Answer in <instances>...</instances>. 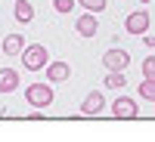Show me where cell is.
<instances>
[{
	"label": "cell",
	"instance_id": "obj_1",
	"mask_svg": "<svg viewBox=\"0 0 155 142\" xmlns=\"http://www.w3.org/2000/svg\"><path fill=\"white\" fill-rule=\"evenodd\" d=\"M22 65L25 71H44L50 65V49L41 43H31L28 49H22Z\"/></svg>",
	"mask_w": 155,
	"mask_h": 142
},
{
	"label": "cell",
	"instance_id": "obj_2",
	"mask_svg": "<svg viewBox=\"0 0 155 142\" xmlns=\"http://www.w3.org/2000/svg\"><path fill=\"white\" fill-rule=\"evenodd\" d=\"M25 99H28L31 108H47L53 105V87L50 84H28V90H25Z\"/></svg>",
	"mask_w": 155,
	"mask_h": 142
},
{
	"label": "cell",
	"instance_id": "obj_3",
	"mask_svg": "<svg viewBox=\"0 0 155 142\" xmlns=\"http://www.w3.org/2000/svg\"><path fill=\"white\" fill-rule=\"evenodd\" d=\"M127 65H130L127 49H106L102 53V68L106 71H127Z\"/></svg>",
	"mask_w": 155,
	"mask_h": 142
},
{
	"label": "cell",
	"instance_id": "obj_4",
	"mask_svg": "<svg viewBox=\"0 0 155 142\" xmlns=\"http://www.w3.org/2000/svg\"><path fill=\"white\" fill-rule=\"evenodd\" d=\"M112 114H115L118 121H134L137 114H140V105H137V99L121 96V99H115V102H112Z\"/></svg>",
	"mask_w": 155,
	"mask_h": 142
},
{
	"label": "cell",
	"instance_id": "obj_5",
	"mask_svg": "<svg viewBox=\"0 0 155 142\" xmlns=\"http://www.w3.org/2000/svg\"><path fill=\"white\" fill-rule=\"evenodd\" d=\"M149 25H152V19H149V12H146V9H137V12H130V16L124 19L127 34H146Z\"/></svg>",
	"mask_w": 155,
	"mask_h": 142
},
{
	"label": "cell",
	"instance_id": "obj_6",
	"mask_svg": "<svg viewBox=\"0 0 155 142\" xmlns=\"http://www.w3.org/2000/svg\"><path fill=\"white\" fill-rule=\"evenodd\" d=\"M102 105H106L102 93L99 90H90V93L84 96V102H81V114L84 118H96V114H102Z\"/></svg>",
	"mask_w": 155,
	"mask_h": 142
},
{
	"label": "cell",
	"instance_id": "obj_7",
	"mask_svg": "<svg viewBox=\"0 0 155 142\" xmlns=\"http://www.w3.org/2000/svg\"><path fill=\"white\" fill-rule=\"evenodd\" d=\"M44 74H47L50 84H62V80H68L71 68H68V62H50V65L44 68Z\"/></svg>",
	"mask_w": 155,
	"mask_h": 142
},
{
	"label": "cell",
	"instance_id": "obj_8",
	"mask_svg": "<svg viewBox=\"0 0 155 142\" xmlns=\"http://www.w3.org/2000/svg\"><path fill=\"white\" fill-rule=\"evenodd\" d=\"M12 16H16L19 25H28L34 19V6H31V0H16V6H12Z\"/></svg>",
	"mask_w": 155,
	"mask_h": 142
},
{
	"label": "cell",
	"instance_id": "obj_9",
	"mask_svg": "<svg viewBox=\"0 0 155 142\" xmlns=\"http://www.w3.org/2000/svg\"><path fill=\"white\" fill-rule=\"evenodd\" d=\"M12 90H19V71L0 68V93H12Z\"/></svg>",
	"mask_w": 155,
	"mask_h": 142
},
{
	"label": "cell",
	"instance_id": "obj_10",
	"mask_svg": "<svg viewBox=\"0 0 155 142\" xmlns=\"http://www.w3.org/2000/svg\"><path fill=\"white\" fill-rule=\"evenodd\" d=\"M74 28H78V34H81V37H93V34H96V19H93V12L87 9V16H78Z\"/></svg>",
	"mask_w": 155,
	"mask_h": 142
},
{
	"label": "cell",
	"instance_id": "obj_11",
	"mask_svg": "<svg viewBox=\"0 0 155 142\" xmlns=\"http://www.w3.org/2000/svg\"><path fill=\"white\" fill-rule=\"evenodd\" d=\"M22 49H25V37H22V34L3 37V53H6V56H22Z\"/></svg>",
	"mask_w": 155,
	"mask_h": 142
},
{
	"label": "cell",
	"instance_id": "obj_12",
	"mask_svg": "<svg viewBox=\"0 0 155 142\" xmlns=\"http://www.w3.org/2000/svg\"><path fill=\"white\" fill-rule=\"evenodd\" d=\"M102 84H106L109 90H121V87L127 84V74H124V71H109L106 77H102Z\"/></svg>",
	"mask_w": 155,
	"mask_h": 142
},
{
	"label": "cell",
	"instance_id": "obj_13",
	"mask_svg": "<svg viewBox=\"0 0 155 142\" xmlns=\"http://www.w3.org/2000/svg\"><path fill=\"white\" fill-rule=\"evenodd\" d=\"M137 93H140V99L155 102V77H143V84L137 87Z\"/></svg>",
	"mask_w": 155,
	"mask_h": 142
},
{
	"label": "cell",
	"instance_id": "obj_14",
	"mask_svg": "<svg viewBox=\"0 0 155 142\" xmlns=\"http://www.w3.org/2000/svg\"><path fill=\"white\" fill-rule=\"evenodd\" d=\"M78 3H81L84 9H90V12H102V9H106V3H109V0H78Z\"/></svg>",
	"mask_w": 155,
	"mask_h": 142
},
{
	"label": "cell",
	"instance_id": "obj_15",
	"mask_svg": "<svg viewBox=\"0 0 155 142\" xmlns=\"http://www.w3.org/2000/svg\"><path fill=\"white\" fill-rule=\"evenodd\" d=\"M53 9L65 16V12H71V9H74V0H53Z\"/></svg>",
	"mask_w": 155,
	"mask_h": 142
},
{
	"label": "cell",
	"instance_id": "obj_16",
	"mask_svg": "<svg viewBox=\"0 0 155 142\" xmlns=\"http://www.w3.org/2000/svg\"><path fill=\"white\" fill-rule=\"evenodd\" d=\"M143 77H155V56L143 59Z\"/></svg>",
	"mask_w": 155,
	"mask_h": 142
},
{
	"label": "cell",
	"instance_id": "obj_17",
	"mask_svg": "<svg viewBox=\"0 0 155 142\" xmlns=\"http://www.w3.org/2000/svg\"><path fill=\"white\" fill-rule=\"evenodd\" d=\"M143 43H146L149 49H155V34H143Z\"/></svg>",
	"mask_w": 155,
	"mask_h": 142
},
{
	"label": "cell",
	"instance_id": "obj_18",
	"mask_svg": "<svg viewBox=\"0 0 155 142\" xmlns=\"http://www.w3.org/2000/svg\"><path fill=\"white\" fill-rule=\"evenodd\" d=\"M140 3H152V0H140Z\"/></svg>",
	"mask_w": 155,
	"mask_h": 142
}]
</instances>
